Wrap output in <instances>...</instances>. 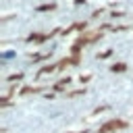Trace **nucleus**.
I'll return each instance as SVG.
<instances>
[{
  "mask_svg": "<svg viewBox=\"0 0 133 133\" xmlns=\"http://www.w3.org/2000/svg\"><path fill=\"white\" fill-rule=\"evenodd\" d=\"M52 8H54V4H52V2H50V4H42V6H37V10H39V12H42V10H52Z\"/></svg>",
  "mask_w": 133,
  "mask_h": 133,
  "instance_id": "4",
  "label": "nucleus"
},
{
  "mask_svg": "<svg viewBox=\"0 0 133 133\" xmlns=\"http://www.w3.org/2000/svg\"><path fill=\"white\" fill-rule=\"evenodd\" d=\"M118 127H125V123H121V121H110L108 125H104L100 131L102 133H106V131H110V129H118Z\"/></svg>",
  "mask_w": 133,
  "mask_h": 133,
  "instance_id": "1",
  "label": "nucleus"
},
{
  "mask_svg": "<svg viewBox=\"0 0 133 133\" xmlns=\"http://www.w3.org/2000/svg\"><path fill=\"white\" fill-rule=\"evenodd\" d=\"M15 56V52H4L2 54V60H8V58H12Z\"/></svg>",
  "mask_w": 133,
  "mask_h": 133,
  "instance_id": "5",
  "label": "nucleus"
},
{
  "mask_svg": "<svg viewBox=\"0 0 133 133\" xmlns=\"http://www.w3.org/2000/svg\"><path fill=\"white\" fill-rule=\"evenodd\" d=\"M110 54H112V50H106V52H102V54H100V58H108Z\"/></svg>",
  "mask_w": 133,
  "mask_h": 133,
  "instance_id": "6",
  "label": "nucleus"
},
{
  "mask_svg": "<svg viewBox=\"0 0 133 133\" xmlns=\"http://www.w3.org/2000/svg\"><path fill=\"white\" fill-rule=\"evenodd\" d=\"M125 69H127V64H123V62H116V64H112V66H110V71H112V73H123Z\"/></svg>",
  "mask_w": 133,
  "mask_h": 133,
  "instance_id": "2",
  "label": "nucleus"
},
{
  "mask_svg": "<svg viewBox=\"0 0 133 133\" xmlns=\"http://www.w3.org/2000/svg\"><path fill=\"white\" fill-rule=\"evenodd\" d=\"M69 83H71V79L66 77V79H60V81L56 83V87H58V89H62V87H64V85H69Z\"/></svg>",
  "mask_w": 133,
  "mask_h": 133,
  "instance_id": "3",
  "label": "nucleus"
}]
</instances>
